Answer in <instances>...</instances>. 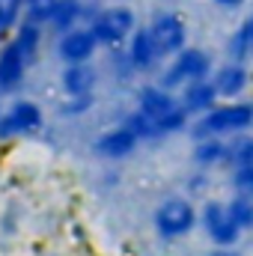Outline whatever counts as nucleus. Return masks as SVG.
Segmentation results:
<instances>
[{
	"label": "nucleus",
	"mask_w": 253,
	"mask_h": 256,
	"mask_svg": "<svg viewBox=\"0 0 253 256\" xmlns=\"http://www.w3.org/2000/svg\"><path fill=\"white\" fill-rule=\"evenodd\" d=\"M137 110L152 122L155 131V140H164V137H173V134H182L188 131L194 116L182 108L179 96L161 84H146L140 86L137 92Z\"/></svg>",
	"instance_id": "obj_1"
},
{
	"label": "nucleus",
	"mask_w": 253,
	"mask_h": 256,
	"mask_svg": "<svg viewBox=\"0 0 253 256\" xmlns=\"http://www.w3.org/2000/svg\"><path fill=\"white\" fill-rule=\"evenodd\" d=\"M190 137H232L242 131H253V98L218 102L212 110L190 122Z\"/></svg>",
	"instance_id": "obj_2"
},
{
	"label": "nucleus",
	"mask_w": 253,
	"mask_h": 256,
	"mask_svg": "<svg viewBox=\"0 0 253 256\" xmlns=\"http://www.w3.org/2000/svg\"><path fill=\"white\" fill-rule=\"evenodd\" d=\"M196 226H200V206L188 194H170L152 212V230L161 242L188 238Z\"/></svg>",
	"instance_id": "obj_3"
},
{
	"label": "nucleus",
	"mask_w": 253,
	"mask_h": 256,
	"mask_svg": "<svg viewBox=\"0 0 253 256\" xmlns=\"http://www.w3.org/2000/svg\"><path fill=\"white\" fill-rule=\"evenodd\" d=\"M214 66H218L214 57H212L206 48H200V45H185L179 54L170 57V63L164 66L158 84L167 86V90H173V92H179V90H182L185 84H190V80L212 78Z\"/></svg>",
	"instance_id": "obj_4"
},
{
	"label": "nucleus",
	"mask_w": 253,
	"mask_h": 256,
	"mask_svg": "<svg viewBox=\"0 0 253 256\" xmlns=\"http://www.w3.org/2000/svg\"><path fill=\"white\" fill-rule=\"evenodd\" d=\"M200 230L214 248H238L244 238L242 226L230 214L226 200H206L200 206Z\"/></svg>",
	"instance_id": "obj_5"
},
{
	"label": "nucleus",
	"mask_w": 253,
	"mask_h": 256,
	"mask_svg": "<svg viewBox=\"0 0 253 256\" xmlns=\"http://www.w3.org/2000/svg\"><path fill=\"white\" fill-rule=\"evenodd\" d=\"M90 30L96 33L102 48H120L137 30V15H134L131 6H122V3L120 6H108L90 21Z\"/></svg>",
	"instance_id": "obj_6"
},
{
	"label": "nucleus",
	"mask_w": 253,
	"mask_h": 256,
	"mask_svg": "<svg viewBox=\"0 0 253 256\" xmlns=\"http://www.w3.org/2000/svg\"><path fill=\"white\" fill-rule=\"evenodd\" d=\"M149 33H152V39H155V45H158L161 60H170L173 54H179V51L188 45V24H185V18H182L179 12H173V9H164V12L152 15Z\"/></svg>",
	"instance_id": "obj_7"
},
{
	"label": "nucleus",
	"mask_w": 253,
	"mask_h": 256,
	"mask_svg": "<svg viewBox=\"0 0 253 256\" xmlns=\"http://www.w3.org/2000/svg\"><path fill=\"white\" fill-rule=\"evenodd\" d=\"M212 80H214V90H218L220 102L248 98V92L253 90V68H250L248 60H232V57H226L224 63L214 66Z\"/></svg>",
	"instance_id": "obj_8"
},
{
	"label": "nucleus",
	"mask_w": 253,
	"mask_h": 256,
	"mask_svg": "<svg viewBox=\"0 0 253 256\" xmlns=\"http://www.w3.org/2000/svg\"><path fill=\"white\" fill-rule=\"evenodd\" d=\"M140 143H143L140 134L131 131V128L122 122V126H116V128H108V131L92 143V152L102 155V158H108V161H122V158H128V155L137 152Z\"/></svg>",
	"instance_id": "obj_9"
},
{
	"label": "nucleus",
	"mask_w": 253,
	"mask_h": 256,
	"mask_svg": "<svg viewBox=\"0 0 253 256\" xmlns=\"http://www.w3.org/2000/svg\"><path fill=\"white\" fill-rule=\"evenodd\" d=\"M98 48L102 45H98V39L90 27H72V30L63 33V39L57 45V54H60L63 63H90Z\"/></svg>",
	"instance_id": "obj_10"
},
{
	"label": "nucleus",
	"mask_w": 253,
	"mask_h": 256,
	"mask_svg": "<svg viewBox=\"0 0 253 256\" xmlns=\"http://www.w3.org/2000/svg\"><path fill=\"white\" fill-rule=\"evenodd\" d=\"M39 126H42L39 104H33V102H15L6 114H0V140H9V137L36 131Z\"/></svg>",
	"instance_id": "obj_11"
},
{
	"label": "nucleus",
	"mask_w": 253,
	"mask_h": 256,
	"mask_svg": "<svg viewBox=\"0 0 253 256\" xmlns=\"http://www.w3.org/2000/svg\"><path fill=\"white\" fill-rule=\"evenodd\" d=\"M179 102H182V108L188 110L190 116L196 120V116H202L206 110H212V108L220 102V96H218L212 78H200V80H190V84H185V86L179 90Z\"/></svg>",
	"instance_id": "obj_12"
},
{
	"label": "nucleus",
	"mask_w": 253,
	"mask_h": 256,
	"mask_svg": "<svg viewBox=\"0 0 253 256\" xmlns=\"http://www.w3.org/2000/svg\"><path fill=\"white\" fill-rule=\"evenodd\" d=\"M190 161H194V167H202V170L226 167V161H230V137H194Z\"/></svg>",
	"instance_id": "obj_13"
},
{
	"label": "nucleus",
	"mask_w": 253,
	"mask_h": 256,
	"mask_svg": "<svg viewBox=\"0 0 253 256\" xmlns=\"http://www.w3.org/2000/svg\"><path fill=\"white\" fill-rule=\"evenodd\" d=\"M126 51H128V60L134 66V72H152L155 66L161 63V54H158V45L149 33V24L146 27H137L131 33V39L126 42Z\"/></svg>",
	"instance_id": "obj_14"
},
{
	"label": "nucleus",
	"mask_w": 253,
	"mask_h": 256,
	"mask_svg": "<svg viewBox=\"0 0 253 256\" xmlns=\"http://www.w3.org/2000/svg\"><path fill=\"white\" fill-rule=\"evenodd\" d=\"M27 66H30V60L21 54V48L15 45V39L6 42L3 51H0V90L18 86L21 78H24V72H27Z\"/></svg>",
	"instance_id": "obj_15"
},
{
	"label": "nucleus",
	"mask_w": 253,
	"mask_h": 256,
	"mask_svg": "<svg viewBox=\"0 0 253 256\" xmlns=\"http://www.w3.org/2000/svg\"><path fill=\"white\" fill-rule=\"evenodd\" d=\"M224 51H226V57H232V60H248V63H250V57H253V12H248V15L232 27V33H230Z\"/></svg>",
	"instance_id": "obj_16"
},
{
	"label": "nucleus",
	"mask_w": 253,
	"mask_h": 256,
	"mask_svg": "<svg viewBox=\"0 0 253 256\" xmlns=\"http://www.w3.org/2000/svg\"><path fill=\"white\" fill-rule=\"evenodd\" d=\"M96 90V68L90 63H66L63 92L66 96H90Z\"/></svg>",
	"instance_id": "obj_17"
},
{
	"label": "nucleus",
	"mask_w": 253,
	"mask_h": 256,
	"mask_svg": "<svg viewBox=\"0 0 253 256\" xmlns=\"http://www.w3.org/2000/svg\"><path fill=\"white\" fill-rule=\"evenodd\" d=\"M80 15H84V3H80V0H57V6H54L48 24H51L57 33H66V30H72V27L78 24Z\"/></svg>",
	"instance_id": "obj_18"
},
{
	"label": "nucleus",
	"mask_w": 253,
	"mask_h": 256,
	"mask_svg": "<svg viewBox=\"0 0 253 256\" xmlns=\"http://www.w3.org/2000/svg\"><path fill=\"white\" fill-rule=\"evenodd\" d=\"M15 45H18L21 54L33 63L36 54H39V45H42V24H36V21L27 18V21L18 27V33H15Z\"/></svg>",
	"instance_id": "obj_19"
},
{
	"label": "nucleus",
	"mask_w": 253,
	"mask_h": 256,
	"mask_svg": "<svg viewBox=\"0 0 253 256\" xmlns=\"http://www.w3.org/2000/svg\"><path fill=\"white\" fill-rule=\"evenodd\" d=\"M253 164V131H242V134H232L230 137V161H226V170L230 167H248Z\"/></svg>",
	"instance_id": "obj_20"
},
{
	"label": "nucleus",
	"mask_w": 253,
	"mask_h": 256,
	"mask_svg": "<svg viewBox=\"0 0 253 256\" xmlns=\"http://www.w3.org/2000/svg\"><path fill=\"white\" fill-rule=\"evenodd\" d=\"M226 206H230L232 220L242 226V232H244V236H248V232H253V196L232 194V196L226 200Z\"/></svg>",
	"instance_id": "obj_21"
},
{
	"label": "nucleus",
	"mask_w": 253,
	"mask_h": 256,
	"mask_svg": "<svg viewBox=\"0 0 253 256\" xmlns=\"http://www.w3.org/2000/svg\"><path fill=\"white\" fill-rule=\"evenodd\" d=\"M230 191L253 196V164H248V167H230Z\"/></svg>",
	"instance_id": "obj_22"
},
{
	"label": "nucleus",
	"mask_w": 253,
	"mask_h": 256,
	"mask_svg": "<svg viewBox=\"0 0 253 256\" xmlns=\"http://www.w3.org/2000/svg\"><path fill=\"white\" fill-rule=\"evenodd\" d=\"M21 12H24V0H0V39L18 24Z\"/></svg>",
	"instance_id": "obj_23"
},
{
	"label": "nucleus",
	"mask_w": 253,
	"mask_h": 256,
	"mask_svg": "<svg viewBox=\"0 0 253 256\" xmlns=\"http://www.w3.org/2000/svg\"><path fill=\"white\" fill-rule=\"evenodd\" d=\"M54 6H57V0H24V12H27V18L36 21V24H48Z\"/></svg>",
	"instance_id": "obj_24"
},
{
	"label": "nucleus",
	"mask_w": 253,
	"mask_h": 256,
	"mask_svg": "<svg viewBox=\"0 0 253 256\" xmlns=\"http://www.w3.org/2000/svg\"><path fill=\"white\" fill-rule=\"evenodd\" d=\"M92 92L90 96H68V102L63 104V114H68V116H78V114H86L90 108H92Z\"/></svg>",
	"instance_id": "obj_25"
},
{
	"label": "nucleus",
	"mask_w": 253,
	"mask_h": 256,
	"mask_svg": "<svg viewBox=\"0 0 253 256\" xmlns=\"http://www.w3.org/2000/svg\"><path fill=\"white\" fill-rule=\"evenodd\" d=\"M208 173H212V170H202V167H196V170L190 173V179H188V191L194 194V196H200V194L208 191V185H212Z\"/></svg>",
	"instance_id": "obj_26"
},
{
	"label": "nucleus",
	"mask_w": 253,
	"mask_h": 256,
	"mask_svg": "<svg viewBox=\"0 0 253 256\" xmlns=\"http://www.w3.org/2000/svg\"><path fill=\"white\" fill-rule=\"evenodd\" d=\"M218 9H224V12H236V9H242V6H248L250 0H212Z\"/></svg>",
	"instance_id": "obj_27"
},
{
	"label": "nucleus",
	"mask_w": 253,
	"mask_h": 256,
	"mask_svg": "<svg viewBox=\"0 0 253 256\" xmlns=\"http://www.w3.org/2000/svg\"><path fill=\"white\" fill-rule=\"evenodd\" d=\"M206 256H248V254H242L238 248H214V244H212V250Z\"/></svg>",
	"instance_id": "obj_28"
}]
</instances>
